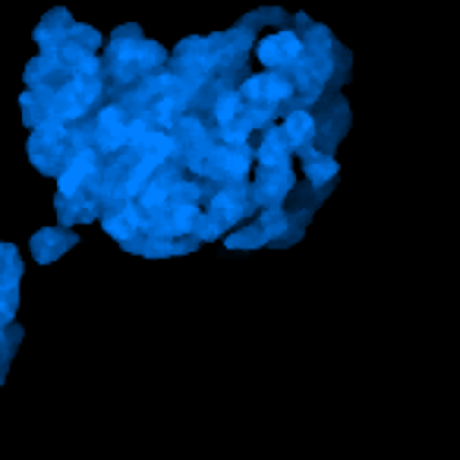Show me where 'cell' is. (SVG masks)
<instances>
[{"instance_id":"6da1fadb","label":"cell","mask_w":460,"mask_h":460,"mask_svg":"<svg viewBox=\"0 0 460 460\" xmlns=\"http://www.w3.org/2000/svg\"><path fill=\"white\" fill-rule=\"evenodd\" d=\"M303 51L300 39L294 32H278V35H269V39L259 45V60L265 66H278V64H290L296 60Z\"/></svg>"},{"instance_id":"7a4b0ae2","label":"cell","mask_w":460,"mask_h":460,"mask_svg":"<svg viewBox=\"0 0 460 460\" xmlns=\"http://www.w3.org/2000/svg\"><path fill=\"white\" fill-rule=\"evenodd\" d=\"M290 92H294V85L281 76H259L243 85V95L250 102H284V98H290Z\"/></svg>"},{"instance_id":"3957f363","label":"cell","mask_w":460,"mask_h":460,"mask_svg":"<svg viewBox=\"0 0 460 460\" xmlns=\"http://www.w3.org/2000/svg\"><path fill=\"white\" fill-rule=\"evenodd\" d=\"M98 139H102V148L104 152H114V148H120L123 142L129 139V129L123 127V117L117 108H108L102 114V127H98Z\"/></svg>"},{"instance_id":"277c9868","label":"cell","mask_w":460,"mask_h":460,"mask_svg":"<svg viewBox=\"0 0 460 460\" xmlns=\"http://www.w3.org/2000/svg\"><path fill=\"white\" fill-rule=\"evenodd\" d=\"M95 173V152H83L76 155V158L70 161V167H66V173L60 177V192L64 196H70V192H76L79 186L85 183V180Z\"/></svg>"},{"instance_id":"5b68a950","label":"cell","mask_w":460,"mask_h":460,"mask_svg":"<svg viewBox=\"0 0 460 460\" xmlns=\"http://www.w3.org/2000/svg\"><path fill=\"white\" fill-rule=\"evenodd\" d=\"M284 129H288V139L294 142V146H306L315 136V120L306 111H294V114L288 117V123H284Z\"/></svg>"},{"instance_id":"8992f818","label":"cell","mask_w":460,"mask_h":460,"mask_svg":"<svg viewBox=\"0 0 460 460\" xmlns=\"http://www.w3.org/2000/svg\"><path fill=\"white\" fill-rule=\"evenodd\" d=\"M284 158H288V148H284L281 133H271L269 139H265V146L259 148V161H262V164H284Z\"/></svg>"},{"instance_id":"52a82bcc","label":"cell","mask_w":460,"mask_h":460,"mask_svg":"<svg viewBox=\"0 0 460 460\" xmlns=\"http://www.w3.org/2000/svg\"><path fill=\"white\" fill-rule=\"evenodd\" d=\"M237 111H240V95H237V92H224V95L217 98V104H215L217 123H234Z\"/></svg>"},{"instance_id":"ba28073f","label":"cell","mask_w":460,"mask_h":460,"mask_svg":"<svg viewBox=\"0 0 460 460\" xmlns=\"http://www.w3.org/2000/svg\"><path fill=\"white\" fill-rule=\"evenodd\" d=\"M104 230H108V234H114L117 240H127L129 234L136 230V215H133V211H123L120 217H114V221L104 224Z\"/></svg>"},{"instance_id":"9c48e42d","label":"cell","mask_w":460,"mask_h":460,"mask_svg":"<svg viewBox=\"0 0 460 460\" xmlns=\"http://www.w3.org/2000/svg\"><path fill=\"white\" fill-rule=\"evenodd\" d=\"M334 171H338V164H334L332 158H315L313 164H309V180H313V183H325L328 177H334Z\"/></svg>"},{"instance_id":"30bf717a","label":"cell","mask_w":460,"mask_h":460,"mask_svg":"<svg viewBox=\"0 0 460 460\" xmlns=\"http://www.w3.org/2000/svg\"><path fill=\"white\" fill-rule=\"evenodd\" d=\"M173 221H177V230H190L192 221H199V211L192 208V205H180V208L173 211Z\"/></svg>"},{"instance_id":"8fae6325","label":"cell","mask_w":460,"mask_h":460,"mask_svg":"<svg viewBox=\"0 0 460 460\" xmlns=\"http://www.w3.org/2000/svg\"><path fill=\"white\" fill-rule=\"evenodd\" d=\"M288 227V217L284 215H278V211H269V215H265V237H278V234H281V230Z\"/></svg>"},{"instance_id":"7c38bea8","label":"cell","mask_w":460,"mask_h":460,"mask_svg":"<svg viewBox=\"0 0 460 460\" xmlns=\"http://www.w3.org/2000/svg\"><path fill=\"white\" fill-rule=\"evenodd\" d=\"M265 240V234H259V230H246V234H237V237H230L227 243L230 246H252V243H262Z\"/></svg>"}]
</instances>
